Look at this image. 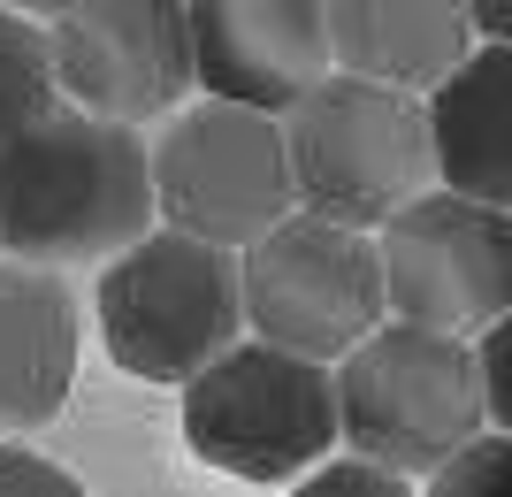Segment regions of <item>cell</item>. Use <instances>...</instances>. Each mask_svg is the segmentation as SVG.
I'll return each instance as SVG.
<instances>
[{"label":"cell","mask_w":512,"mask_h":497,"mask_svg":"<svg viewBox=\"0 0 512 497\" xmlns=\"http://www.w3.org/2000/svg\"><path fill=\"white\" fill-rule=\"evenodd\" d=\"M46 108H62L46 31L23 16V8H8V0H0V146H8V138H23Z\"/></svg>","instance_id":"cell-14"},{"label":"cell","mask_w":512,"mask_h":497,"mask_svg":"<svg viewBox=\"0 0 512 497\" xmlns=\"http://www.w3.org/2000/svg\"><path fill=\"white\" fill-rule=\"evenodd\" d=\"M474 368H482V406H490V421H497V429H512V306L482 329Z\"/></svg>","instance_id":"cell-17"},{"label":"cell","mask_w":512,"mask_h":497,"mask_svg":"<svg viewBox=\"0 0 512 497\" xmlns=\"http://www.w3.org/2000/svg\"><path fill=\"white\" fill-rule=\"evenodd\" d=\"M283 146H291L299 207L352 230H383L406 199L436 184L428 100L360 69H329L321 85H306L283 108Z\"/></svg>","instance_id":"cell-2"},{"label":"cell","mask_w":512,"mask_h":497,"mask_svg":"<svg viewBox=\"0 0 512 497\" xmlns=\"http://www.w3.org/2000/svg\"><path fill=\"white\" fill-rule=\"evenodd\" d=\"M467 16H474L482 39H505L512 46V0H467Z\"/></svg>","instance_id":"cell-19"},{"label":"cell","mask_w":512,"mask_h":497,"mask_svg":"<svg viewBox=\"0 0 512 497\" xmlns=\"http://www.w3.org/2000/svg\"><path fill=\"white\" fill-rule=\"evenodd\" d=\"M184 444L237 482H291L337 444V375L268 337L214 352L184 383Z\"/></svg>","instance_id":"cell-5"},{"label":"cell","mask_w":512,"mask_h":497,"mask_svg":"<svg viewBox=\"0 0 512 497\" xmlns=\"http://www.w3.org/2000/svg\"><path fill=\"white\" fill-rule=\"evenodd\" d=\"M428 497H512V429H474L459 452H444L428 467Z\"/></svg>","instance_id":"cell-15"},{"label":"cell","mask_w":512,"mask_h":497,"mask_svg":"<svg viewBox=\"0 0 512 497\" xmlns=\"http://www.w3.org/2000/svg\"><path fill=\"white\" fill-rule=\"evenodd\" d=\"M428 146H436V184L512 207V46L505 39L467 46L428 85Z\"/></svg>","instance_id":"cell-12"},{"label":"cell","mask_w":512,"mask_h":497,"mask_svg":"<svg viewBox=\"0 0 512 497\" xmlns=\"http://www.w3.org/2000/svg\"><path fill=\"white\" fill-rule=\"evenodd\" d=\"M490 421L482 368L459 329L428 322H375L337 368V436L375 467L428 475Z\"/></svg>","instance_id":"cell-4"},{"label":"cell","mask_w":512,"mask_h":497,"mask_svg":"<svg viewBox=\"0 0 512 497\" xmlns=\"http://www.w3.org/2000/svg\"><path fill=\"white\" fill-rule=\"evenodd\" d=\"M329 62L383 77V85L428 92L474 46L467 0H321Z\"/></svg>","instance_id":"cell-13"},{"label":"cell","mask_w":512,"mask_h":497,"mask_svg":"<svg viewBox=\"0 0 512 497\" xmlns=\"http://www.w3.org/2000/svg\"><path fill=\"white\" fill-rule=\"evenodd\" d=\"M184 23H192V77L214 100L283 115L306 85L337 69L321 0H184Z\"/></svg>","instance_id":"cell-10"},{"label":"cell","mask_w":512,"mask_h":497,"mask_svg":"<svg viewBox=\"0 0 512 497\" xmlns=\"http://www.w3.org/2000/svg\"><path fill=\"white\" fill-rule=\"evenodd\" d=\"M46 54L69 108L115 115V123L176 115L184 92L199 85L184 0H69L46 31Z\"/></svg>","instance_id":"cell-9"},{"label":"cell","mask_w":512,"mask_h":497,"mask_svg":"<svg viewBox=\"0 0 512 497\" xmlns=\"http://www.w3.org/2000/svg\"><path fill=\"white\" fill-rule=\"evenodd\" d=\"M77 383V299L39 260H0V436L54 421Z\"/></svg>","instance_id":"cell-11"},{"label":"cell","mask_w":512,"mask_h":497,"mask_svg":"<svg viewBox=\"0 0 512 497\" xmlns=\"http://www.w3.org/2000/svg\"><path fill=\"white\" fill-rule=\"evenodd\" d=\"M291 497H413V490H406V475H398V467H375V459L352 452V459H337V467H321V459H314V467H306V482H299Z\"/></svg>","instance_id":"cell-16"},{"label":"cell","mask_w":512,"mask_h":497,"mask_svg":"<svg viewBox=\"0 0 512 497\" xmlns=\"http://www.w3.org/2000/svg\"><path fill=\"white\" fill-rule=\"evenodd\" d=\"M237 276H245V322L306 360H344L390 306L375 238L314 207H291L276 230L237 245Z\"/></svg>","instance_id":"cell-6"},{"label":"cell","mask_w":512,"mask_h":497,"mask_svg":"<svg viewBox=\"0 0 512 497\" xmlns=\"http://www.w3.org/2000/svg\"><path fill=\"white\" fill-rule=\"evenodd\" d=\"M245 329V276L237 245L192 238V230H146L107 260L100 276V337L115 368L138 383H192L214 352Z\"/></svg>","instance_id":"cell-3"},{"label":"cell","mask_w":512,"mask_h":497,"mask_svg":"<svg viewBox=\"0 0 512 497\" xmlns=\"http://www.w3.org/2000/svg\"><path fill=\"white\" fill-rule=\"evenodd\" d=\"M8 8H23V16H62L69 0H8Z\"/></svg>","instance_id":"cell-20"},{"label":"cell","mask_w":512,"mask_h":497,"mask_svg":"<svg viewBox=\"0 0 512 497\" xmlns=\"http://www.w3.org/2000/svg\"><path fill=\"white\" fill-rule=\"evenodd\" d=\"M383 260V299L398 306V322L428 329H490L512 306V207L467 192H421L383 222L375 238Z\"/></svg>","instance_id":"cell-8"},{"label":"cell","mask_w":512,"mask_h":497,"mask_svg":"<svg viewBox=\"0 0 512 497\" xmlns=\"http://www.w3.org/2000/svg\"><path fill=\"white\" fill-rule=\"evenodd\" d=\"M153 230V153L138 123L92 108H46L0 146V245L39 268L115 260Z\"/></svg>","instance_id":"cell-1"},{"label":"cell","mask_w":512,"mask_h":497,"mask_svg":"<svg viewBox=\"0 0 512 497\" xmlns=\"http://www.w3.org/2000/svg\"><path fill=\"white\" fill-rule=\"evenodd\" d=\"M0 497H85L69 467L23 452V444H0Z\"/></svg>","instance_id":"cell-18"},{"label":"cell","mask_w":512,"mask_h":497,"mask_svg":"<svg viewBox=\"0 0 512 497\" xmlns=\"http://www.w3.org/2000/svg\"><path fill=\"white\" fill-rule=\"evenodd\" d=\"M153 207L161 222L214 245H253L260 230H276L299 207L283 115L214 92L199 108H176L153 146Z\"/></svg>","instance_id":"cell-7"}]
</instances>
